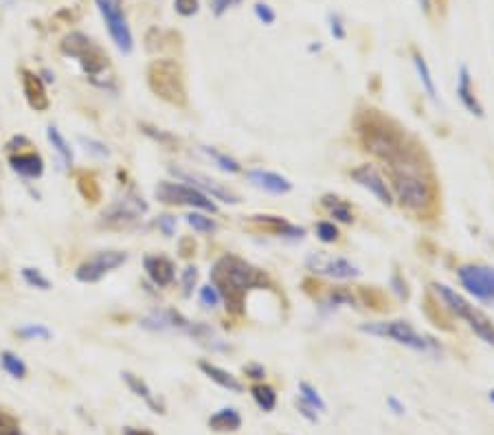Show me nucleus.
Returning a JSON list of instances; mask_svg holds the SVG:
<instances>
[{"mask_svg": "<svg viewBox=\"0 0 494 435\" xmlns=\"http://www.w3.org/2000/svg\"><path fill=\"white\" fill-rule=\"evenodd\" d=\"M354 130L362 145L372 157L382 161L384 165L394 163L400 154L415 143L404 127L391 117L382 115L380 110H360L354 119Z\"/></svg>", "mask_w": 494, "mask_h": 435, "instance_id": "nucleus-3", "label": "nucleus"}, {"mask_svg": "<svg viewBox=\"0 0 494 435\" xmlns=\"http://www.w3.org/2000/svg\"><path fill=\"white\" fill-rule=\"evenodd\" d=\"M180 284H183V295L189 297L194 293V286L198 284V268L196 266H187L180 275Z\"/></svg>", "mask_w": 494, "mask_h": 435, "instance_id": "nucleus-41", "label": "nucleus"}, {"mask_svg": "<svg viewBox=\"0 0 494 435\" xmlns=\"http://www.w3.org/2000/svg\"><path fill=\"white\" fill-rule=\"evenodd\" d=\"M297 409H299V414H301L308 422H312V424L319 422V412H317L315 407H310L308 402H303L301 398H297Z\"/></svg>", "mask_w": 494, "mask_h": 435, "instance_id": "nucleus-49", "label": "nucleus"}, {"mask_svg": "<svg viewBox=\"0 0 494 435\" xmlns=\"http://www.w3.org/2000/svg\"><path fill=\"white\" fill-rule=\"evenodd\" d=\"M350 176H352V181H354L358 187L367 189L372 196H376L378 202L387 204V207H391V204L396 202V200H394V194H391V187H389V183L384 181L382 174H380L374 165L362 163V165L354 167V169L350 172Z\"/></svg>", "mask_w": 494, "mask_h": 435, "instance_id": "nucleus-15", "label": "nucleus"}, {"mask_svg": "<svg viewBox=\"0 0 494 435\" xmlns=\"http://www.w3.org/2000/svg\"><path fill=\"white\" fill-rule=\"evenodd\" d=\"M16 335L24 341H33V339H42V341H48L51 339V330L44 327V325H24V327H18Z\"/></svg>", "mask_w": 494, "mask_h": 435, "instance_id": "nucleus-36", "label": "nucleus"}, {"mask_svg": "<svg viewBox=\"0 0 494 435\" xmlns=\"http://www.w3.org/2000/svg\"><path fill=\"white\" fill-rule=\"evenodd\" d=\"M22 279L27 281L31 288L38 290H51V281L38 271V268H22Z\"/></svg>", "mask_w": 494, "mask_h": 435, "instance_id": "nucleus-37", "label": "nucleus"}, {"mask_svg": "<svg viewBox=\"0 0 494 435\" xmlns=\"http://www.w3.org/2000/svg\"><path fill=\"white\" fill-rule=\"evenodd\" d=\"M9 167L22 178H40L44 174V161L38 152H24V154H11Z\"/></svg>", "mask_w": 494, "mask_h": 435, "instance_id": "nucleus-22", "label": "nucleus"}, {"mask_svg": "<svg viewBox=\"0 0 494 435\" xmlns=\"http://www.w3.org/2000/svg\"><path fill=\"white\" fill-rule=\"evenodd\" d=\"M40 80H42L44 84H53V82H56V75L51 73L48 68H44V70L40 73Z\"/></svg>", "mask_w": 494, "mask_h": 435, "instance_id": "nucleus-54", "label": "nucleus"}, {"mask_svg": "<svg viewBox=\"0 0 494 435\" xmlns=\"http://www.w3.org/2000/svg\"><path fill=\"white\" fill-rule=\"evenodd\" d=\"M176 216H169V214H165V216H159V220H156V226H159V231L163 234V236H167V238H172L174 234H176Z\"/></svg>", "mask_w": 494, "mask_h": 435, "instance_id": "nucleus-48", "label": "nucleus"}, {"mask_svg": "<svg viewBox=\"0 0 494 435\" xmlns=\"http://www.w3.org/2000/svg\"><path fill=\"white\" fill-rule=\"evenodd\" d=\"M299 398H301L303 402H308L310 407H315L319 414L327 412V404H325V400L321 398V394L317 392V387H312L310 382H305V380L299 382Z\"/></svg>", "mask_w": 494, "mask_h": 435, "instance_id": "nucleus-34", "label": "nucleus"}, {"mask_svg": "<svg viewBox=\"0 0 494 435\" xmlns=\"http://www.w3.org/2000/svg\"><path fill=\"white\" fill-rule=\"evenodd\" d=\"M253 11H255L257 20H259V22H264V24H273V22L277 20L275 9H273L270 5H266V3H255Z\"/></svg>", "mask_w": 494, "mask_h": 435, "instance_id": "nucleus-45", "label": "nucleus"}, {"mask_svg": "<svg viewBox=\"0 0 494 435\" xmlns=\"http://www.w3.org/2000/svg\"><path fill=\"white\" fill-rule=\"evenodd\" d=\"M339 226H336L334 222H327V220H323V222H319L317 224V238L323 242V244H332V242H336L339 240Z\"/></svg>", "mask_w": 494, "mask_h": 435, "instance_id": "nucleus-38", "label": "nucleus"}, {"mask_svg": "<svg viewBox=\"0 0 494 435\" xmlns=\"http://www.w3.org/2000/svg\"><path fill=\"white\" fill-rule=\"evenodd\" d=\"M305 268L315 275H323L330 279H356L360 277V268L345 260V258H334V255H325V253H310L305 260Z\"/></svg>", "mask_w": 494, "mask_h": 435, "instance_id": "nucleus-12", "label": "nucleus"}, {"mask_svg": "<svg viewBox=\"0 0 494 435\" xmlns=\"http://www.w3.org/2000/svg\"><path fill=\"white\" fill-rule=\"evenodd\" d=\"M391 288H394V293L400 297V299H409V288H406V281L396 273L394 277H391Z\"/></svg>", "mask_w": 494, "mask_h": 435, "instance_id": "nucleus-50", "label": "nucleus"}, {"mask_svg": "<svg viewBox=\"0 0 494 435\" xmlns=\"http://www.w3.org/2000/svg\"><path fill=\"white\" fill-rule=\"evenodd\" d=\"M431 288H433L437 301H441V305H444L446 313H451V315L459 317L461 321H466L468 327H471L483 343L494 347V323L483 310L475 308L471 301L463 299L459 293H455L446 284H433Z\"/></svg>", "mask_w": 494, "mask_h": 435, "instance_id": "nucleus-5", "label": "nucleus"}, {"mask_svg": "<svg viewBox=\"0 0 494 435\" xmlns=\"http://www.w3.org/2000/svg\"><path fill=\"white\" fill-rule=\"evenodd\" d=\"M169 172H172V176H176V181L196 187L198 192H202L204 196H209L214 200H220V202H226V204H240L242 202L240 196L233 189L224 187L222 183L214 181V178L204 176L200 172H189V169H180V167H169Z\"/></svg>", "mask_w": 494, "mask_h": 435, "instance_id": "nucleus-10", "label": "nucleus"}, {"mask_svg": "<svg viewBox=\"0 0 494 435\" xmlns=\"http://www.w3.org/2000/svg\"><path fill=\"white\" fill-rule=\"evenodd\" d=\"M145 211H147V202L132 194V196H125L123 200L115 202L112 207L103 211L101 224L110 226V229H125L130 224H135Z\"/></svg>", "mask_w": 494, "mask_h": 435, "instance_id": "nucleus-14", "label": "nucleus"}, {"mask_svg": "<svg viewBox=\"0 0 494 435\" xmlns=\"http://www.w3.org/2000/svg\"><path fill=\"white\" fill-rule=\"evenodd\" d=\"M174 9H176V14H180L183 18H191V16L198 14L200 3H198V0H174Z\"/></svg>", "mask_w": 494, "mask_h": 435, "instance_id": "nucleus-43", "label": "nucleus"}, {"mask_svg": "<svg viewBox=\"0 0 494 435\" xmlns=\"http://www.w3.org/2000/svg\"><path fill=\"white\" fill-rule=\"evenodd\" d=\"M60 51H62L64 56H68V58H73V60L80 62L82 70L88 75V80H90L95 86H99V88H103V90H112V93L117 90L115 78H112L110 73L106 75V70L110 68L108 56L103 53L101 46L95 44L86 33H80V31L68 33V36L60 42Z\"/></svg>", "mask_w": 494, "mask_h": 435, "instance_id": "nucleus-4", "label": "nucleus"}, {"mask_svg": "<svg viewBox=\"0 0 494 435\" xmlns=\"http://www.w3.org/2000/svg\"><path fill=\"white\" fill-rule=\"evenodd\" d=\"M339 305H354V308H358V299L347 288H334L325 295L323 308L332 310V308H339Z\"/></svg>", "mask_w": 494, "mask_h": 435, "instance_id": "nucleus-32", "label": "nucleus"}, {"mask_svg": "<svg viewBox=\"0 0 494 435\" xmlns=\"http://www.w3.org/2000/svg\"><path fill=\"white\" fill-rule=\"evenodd\" d=\"M413 64H415V70H418V78L422 82V88L426 90V95L433 101H437V88H435V80H433V75H431V68H429L426 60L418 53V51L413 53Z\"/></svg>", "mask_w": 494, "mask_h": 435, "instance_id": "nucleus-28", "label": "nucleus"}, {"mask_svg": "<svg viewBox=\"0 0 494 435\" xmlns=\"http://www.w3.org/2000/svg\"><path fill=\"white\" fill-rule=\"evenodd\" d=\"M459 284L483 301H494V268L481 264H466L457 268Z\"/></svg>", "mask_w": 494, "mask_h": 435, "instance_id": "nucleus-13", "label": "nucleus"}, {"mask_svg": "<svg viewBox=\"0 0 494 435\" xmlns=\"http://www.w3.org/2000/svg\"><path fill=\"white\" fill-rule=\"evenodd\" d=\"M189 325H191V321L180 315L178 310H174V308L154 310V313H149L147 317L141 319V327L149 330V332H167V330L187 332Z\"/></svg>", "mask_w": 494, "mask_h": 435, "instance_id": "nucleus-16", "label": "nucleus"}, {"mask_svg": "<svg viewBox=\"0 0 494 435\" xmlns=\"http://www.w3.org/2000/svg\"><path fill=\"white\" fill-rule=\"evenodd\" d=\"M209 5H211V14H214L216 18H222L228 9L242 5V0H211Z\"/></svg>", "mask_w": 494, "mask_h": 435, "instance_id": "nucleus-47", "label": "nucleus"}, {"mask_svg": "<svg viewBox=\"0 0 494 435\" xmlns=\"http://www.w3.org/2000/svg\"><path fill=\"white\" fill-rule=\"evenodd\" d=\"M198 367H200V372H202L206 378L214 380L216 385H220L222 389H228V392H233V394H242V392H244V385H242V382H240L236 376H233L231 372H226V370H222V367H218V365L209 363V361H200Z\"/></svg>", "mask_w": 494, "mask_h": 435, "instance_id": "nucleus-23", "label": "nucleus"}, {"mask_svg": "<svg viewBox=\"0 0 494 435\" xmlns=\"http://www.w3.org/2000/svg\"><path fill=\"white\" fill-rule=\"evenodd\" d=\"M387 407L391 409V412H394L396 416H404V414H406V407H404V402H400L396 396H389V398H387Z\"/></svg>", "mask_w": 494, "mask_h": 435, "instance_id": "nucleus-52", "label": "nucleus"}, {"mask_svg": "<svg viewBox=\"0 0 494 435\" xmlns=\"http://www.w3.org/2000/svg\"><path fill=\"white\" fill-rule=\"evenodd\" d=\"M20 145H29V139H27V137H14V139L7 143L9 150H18Z\"/></svg>", "mask_w": 494, "mask_h": 435, "instance_id": "nucleus-53", "label": "nucleus"}, {"mask_svg": "<svg viewBox=\"0 0 494 435\" xmlns=\"http://www.w3.org/2000/svg\"><path fill=\"white\" fill-rule=\"evenodd\" d=\"M362 335H372L378 339L394 341L398 345H404L415 352L424 354H441V345L422 332L415 330L409 321H376V323H362L360 325Z\"/></svg>", "mask_w": 494, "mask_h": 435, "instance_id": "nucleus-6", "label": "nucleus"}, {"mask_svg": "<svg viewBox=\"0 0 494 435\" xmlns=\"http://www.w3.org/2000/svg\"><path fill=\"white\" fill-rule=\"evenodd\" d=\"M147 86L156 97H161L172 106L187 104L185 75L174 60H154L147 68Z\"/></svg>", "mask_w": 494, "mask_h": 435, "instance_id": "nucleus-7", "label": "nucleus"}, {"mask_svg": "<svg viewBox=\"0 0 494 435\" xmlns=\"http://www.w3.org/2000/svg\"><path fill=\"white\" fill-rule=\"evenodd\" d=\"M0 435H24L20 431V422L3 409H0Z\"/></svg>", "mask_w": 494, "mask_h": 435, "instance_id": "nucleus-39", "label": "nucleus"}, {"mask_svg": "<svg viewBox=\"0 0 494 435\" xmlns=\"http://www.w3.org/2000/svg\"><path fill=\"white\" fill-rule=\"evenodd\" d=\"M248 220L253 224H259L262 229H266V231H270L273 236H279V238H303L305 236V229L303 226H297V224L288 222V220L281 218V216L259 214V216H248Z\"/></svg>", "mask_w": 494, "mask_h": 435, "instance_id": "nucleus-20", "label": "nucleus"}, {"mask_svg": "<svg viewBox=\"0 0 494 435\" xmlns=\"http://www.w3.org/2000/svg\"><path fill=\"white\" fill-rule=\"evenodd\" d=\"M46 137H48V143L53 145V150L60 154L62 163H64V165H70V163H73V150H70V145L66 143V139L62 137V132L58 130L56 125H48Z\"/></svg>", "mask_w": 494, "mask_h": 435, "instance_id": "nucleus-31", "label": "nucleus"}, {"mask_svg": "<svg viewBox=\"0 0 494 435\" xmlns=\"http://www.w3.org/2000/svg\"><path fill=\"white\" fill-rule=\"evenodd\" d=\"M185 218H187V224L194 229V231H198V234H214L216 229H218V224H216V220L211 216H204L200 211H191Z\"/></svg>", "mask_w": 494, "mask_h": 435, "instance_id": "nucleus-35", "label": "nucleus"}, {"mask_svg": "<svg viewBox=\"0 0 494 435\" xmlns=\"http://www.w3.org/2000/svg\"><path fill=\"white\" fill-rule=\"evenodd\" d=\"M22 93H24V97H27L29 106L33 110H38V112L48 110V95H46L44 82L40 80V75H36L27 68L22 70Z\"/></svg>", "mask_w": 494, "mask_h": 435, "instance_id": "nucleus-21", "label": "nucleus"}, {"mask_svg": "<svg viewBox=\"0 0 494 435\" xmlns=\"http://www.w3.org/2000/svg\"><path fill=\"white\" fill-rule=\"evenodd\" d=\"M141 130H143L147 137H152L154 141L163 143V145H174V143H176V139H174L172 135H167V132H161V130H156V127H152V125H147V123H143V125H141Z\"/></svg>", "mask_w": 494, "mask_h": 435, "instance_id": "nucleus-46", "label": "nucleus"}, {"mask_svg": "<svg viewBox=\"0 0 494 435\" xmlns=\"http://www.w3.org/2000/svg\"><path fill=\"white\" fill-rule=\"evenodd\" d=\"M80 143L86 147V152H90V154H95L99 159H108L110 157V150H108L106 143L95 141V139H86V137H80Z\"/></svg>", "mask_w": 494, "mask_h": 435, "instance_id": "nucleus-40", "label": "nucleus"}, {"mask_svg": "<svg viewBox=\"0 0 494 435\" xmlns=\"http://www.w3.org/2000/svg\"><path fill=\"white\" fill-rule=\"evenodd\" d=\"M211 286L218 290L228 315H242L246 310V297L253 290H273V279L246 262L240 255L226 253L211 266Z\"/></svg>", "mask_w": 494, "mask_h": 435, "instance_id": "nucleus-2", "label": "nucleus"}, {"mask_svg": "<svg viewBox=\"0 0 494 435\" xmlns=\"http://www.w3.org/2000/svg\"><path fill=\"white\" fill-rule=\"evenodd\" d=\"M123 435H154L152 431H145V429H123Z\"/></svg>", "mask_w": 494, "mask_h": 435, "instance_id": "nucleus-55", "label": "nucleus"}, {"mask_svg": "<svg viewBox=\"0 0 494 435\" xmlns=\"http://www.w3.org/2000/svg\"><path fill=\"white\" fill-rule=\"evenodd\" d=\"M143 268H145V275L152 279V284L159 288H167L176 279V266L169 258H165V255H145Z\"/></svg>", "mask_w": 494, "mask_h": 435, "instance_id": "nucleus-19", "label": "nucleus"}, {"mask_svg": "<svg viewBox=\"0 0 494 435\" xmlns=\"http://www.w3.org/2000/svg\"><path fill=\"white\" fill-rule=\"evenodd\" d=\"M154 196L159 202L172 204V207H191V209H200L206 214L218 211V204L209 196H204L196 187H191L187 183H180V181H176V183L174 181H161L154 189Z\"/></svg>", "mask_w": 494, "mask_h": 435, "instance_id": "nucleus-8", "label": "nucleus"}, {"mask_svg": "<svg viewBox=\"0 0 494 435\" xmlns=\"http://www.w3.org/2000/svg\"><path fill=\"white\" fill-rule=\"evenodd\" d=\"M246 181L262 189V192H268L273 196H283V194H290L293 192V183L290 178H285L277 172H268V169H248L246 172Z\"/></svg>", "mask_w": 494, "mask_h": 435, "instance_id": "nucleus-17", "label": "nucleus"}, {"mask_svg": "<svg viewBox=\"0 0 494 435\" xmlns=\"http://www.w3.org/2000/svg\"><path fill=\"white\" fill-rule=\"evenodd\" d=\"M327 24H330V33L334 36V40H345L347 31H345V24L341 20L339 14H330L327 16Z\"/></svg>", "mask_w": 494, "mask_h": 435, "instance_id": "nucleus-44", "label": "nucleus"}, {"mask_svg": "<svg viewBox=\"0 0 494 435\" xmlns=\"http://www.w3.org/2000/svg\"><path fill=\"white\" fill-rule=\"evenodd\" d=\"M202 152L206 157H209L222 172H228V174H238V172H242V165L233 159V157H228V154H224V152H220V150H216V147H209V145H202L200 147Z\"/></svg>", "mask_w": 494, "mask_h": 435, "instance_id": "nucleus-30", "label": "nucleus"}, {"mask_svg": "<svg viewBox=\"0 0 494 435\" xmlns=\"http://www.w3.org/2000/svg\"><path fill=\"white\" fill-rule=\"evenodd\" d=\"M457 97L461 101V106L475 115L477 119H483L485 117V110L481 106V101L477 97V90H475V84H473V75H471V68H468L466 64L459 66V75H457Z\"/></svg>", "mask_w": 494, "mask_h": 435, "instance_id": "nucleus-18", "label": "nucleus"}, {"mask_svg": "<svg viewBox=\"0 0 494 435\" xmlns=\"http://www.w3.org/2000/svg\"><path fill=\"white\" fill-rule=\"evenodd\" d=\"M103 20H106V27H108V33L115 42V46L121 51L123 56H130L135 48V38H132V31H130V24L125 20V14L121 9L123 0H95Z\"/></svg>", "mask_w": 494, "mask_h": 435, "instance_id": "nucleus-9", "label": "nucleus"}, {"mask_svg": "<svg viewBox=\"0 0 494 435\" xmlns=\"http://www.w3.org/2000/svg\"><path fill=\"white\" fill-rule=\"evenodd\" d=\"M490 400H492V402H494V389H492V392H490Z\"/></svg>", "mask_w": 494, "mask_h": 435, "instance_id": "nucleus-58", "label": "nucleus"}, {"mask_svg": "<svg viewBox=\"0 0 494 435\" xmlns=\"http://www.w3.org/2000/svg\"><path fill=\"white\" fill-rule=\"evenodd\" d=\"M251 396L253 400L257 402V407L262 409V412L270 414L275 412V407H277V394L270 385H264V382H259V385H253L251 387Z\"/></svg>", "mask_w": 494, "mask_h": 435, "instance_id": "nucleus-27", "label": "nucleus"}, {"mask_svg": "<svg viewBox=\"0 0 494 435\" xmlns=\"http://www.w3.org/2000/svg\"><path fill=\"white\" fill-rule=\"evenodd\" d=\"M77 192L82 194L86 202H99L101 200V187L97 183V178L93 174H77Z\"/></svg>", "mask_w": 494, "mask_h": 435, "instance_id": "nucleus-29", "label": "nucleus"}, {"mask_svg": "<svg viewBox=\"0 0 494 435\" xmlns=\"http://www.w3.org/2000/svg\"><path fill=\"white\" fill-rule=\"evenodd\" d=\"M321 48H323L321 44H310V46H308V51H310V53H315V51H321Z\"/></svg>", "mask_w": 494, "mask_h": 435, "instance_id": "nucleus-57", "label": "nucleus"}, {"mask_svg": "<svg viewBox=\"0 0 494 435\" xmlns=\"http://www.w3.org/2000/svg\"><path fill=\"white\" fill-rule=\"evenodd\" d=\"M321 204L330 211V216L336 220V222H341V224H352L354 222V211L350 207V202H345L343 198L339 196H334V194H325L321 198Z\"/></svg>", "mask_w": 494, "mask_h": 435, "instance_id": "nucleus-26", "label": "nucleus"}, {"mask_svg": "<svg viewBox=\"0 0 494 435\" xmlns=\"http://www.w3.org/2000/svg\"><path fill=\"white\" fill-rule=\"evenodd\" d=\"M121 378H123L125 385L130 387V392H132L135 396H139V398H143V400H145V404L152 409L154 414H165L163 402L154 398L152 389L147 387V382H145L141 376H135L132 372H121Z\"/></svg>", "mask_w": 494, "mask_h": 435, "instance_id": "nucleus-24", "label": "nucleus"}, {"mask_svg": "<svg viewBox=\"0 0 494 435\" xmlns=\"http://www.w3.org/2000/svg\"><path fill=\"white\" fill-rule=\"evenodd\" d=\"M244 374L253 380H262L266 376V370L262 363H248V365H244Z\"/></svg>", "mask_w": 494, "mask_h": 435, "instance_id": "nucleus-51", "label": "nucleus"}, {"mask_svg": "<svg viewBox=\"0 0 494 435\" xmlns=\"http://www.w3.org/2000/svg\"><path fill=\"white\" fill-rule=\"evenodd\" d=\"M242 426V416L238 409L233 407H222L220 412H216L209 418V429L216 433H233Z\"/></svg>", "mask_w": 494, "mask_h": 435, "instance_id": "nucleus-25", "label": "nucleus"}, {"mask_svg": "<svg viewBox=\"0 0 494 435\" xmlns=\"http://www.w3.org/2000/svg\"><path fill=\"white\" fill-rule=\"evenodd\" d=\"M125 262H127L125 251H99L90 260L77 266L75 277L77 281H82V284H95V281H99L106 273L123 266Z\"/></svg>", "mask_w": 494, "mask_h": 435, "instance_id": "nucleus-11", "label": "nucleus"}, {"mask_svg": "<svg viewBox=\"0 0 494 435\" xmlns=\"http://www.w3.org/2000/svg\"><path fill=\"white\" fill-rule=\"evenodd\" d=\"M0 365H3V370L11 378L22 380L24 376H27V365H24V361H22L20 356H16L14 352H9V350H5L3 354H0Z\"/></svg>", "mask_w": 494, "mask_h": 435, "instance_id": "nucleus-33", "label": "nucleus"}, {"mask_svg": "<svg viewBox=\"0 0 494 435\" xmlns=\"http://www.w3.org/2000/svg\"><path fill=\"white\" fill-rule=\"evenodd\" d=\"M418 5H420V9L424 11V14H431V0H418Z\"/></svg>", "mask_w": 494, "mask_h": 435, "instance_id": "nucleus-56", "label": "nucleus"}, {"mask_svg": "<svg viewBox=\"0 0 494 435\" xmlns=\"http://www.w3.org/2000/svg\"><path fill=\"white\" fill-rule=\"evenodd\" d=\"M200 301H202L204 308H216V305H220L222 299H220L218 290L211 284H206V286L200 288Z\"/></svg>", "mask_w": 494, "mask_h": 435, "instance_id": "nucleus-42", "label": "nucleus"}, {"mask_svg": "<svg viewBox=\"0 0 494 435\" xmlns=\"http://www.w3.org/2000/svg\"><path fill=\"white\" fill-rule=\"evenodd\" d=\"M387 167L389 187L400 207L418 218L433 216L437 209V183L422 145L415 141Z\"/></svg>", "mask_w": 494, "mask_h": 435, "instance_id": "nucleus-1", "label": "nucleus"}]
</instances>
